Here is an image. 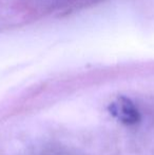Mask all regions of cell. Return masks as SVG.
<instances>
[{
  "instance_id": "cell-1",
  "label": "cell",
  "mask_w": 154,
  "mask_h": 155,
  "mask_svg": "<svg viewBox=\"0 0 154 155\" xmlns=\"http://www.w3.org/2000/svg\"><path fill=\"white\" fill-rule=\"evenodd\" d=\"M109 112L120 123L132 126L140 120V114L134 102L126 96H118L109 104Z\"/></svg>"
}]
</instances>
